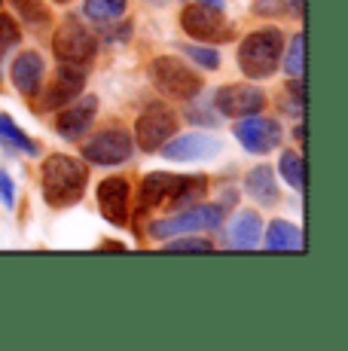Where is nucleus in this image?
<instances>
[{
    "mask_svg": "<svg viewBox=\"0 0 348 351\" xmlns=\"http://www.w3.org/2000/svg\"><path fill=\"white\" fill-rule=\"evenodd\" d=\"M83 86H86V71L83 67L62 62V67L55 71V80H52V86H49V92H46V98H43V107L55 110V107L71 104V101L83 92Z\"/></svg>",
    "mask_w": 348,
    "mask_h": 351,
    "instance_id": "obj_14",
    "label": "nucleus"
},
{
    "mask_svg": "<svg viewBox=\"0 0 348 351\" xmlns=\"http://www.w3.org/2000/svg\"><path fill=\"white\" fill-rule=\"evenodd\" d=\"M263 235V220L257 211H242L229 226V245L238 251H253Z\"/></svg>",
    "mask_w": 348,
    "mask_h": 351,
    "instance_id": "obj_17",
    "label": "nucleus"
},
{
    "mask_svg": "<svg viewBox=\"0 0 348 351\" xmlns=\"http://www.w3.org/2000/svg\"><path fill=\"white\" fill-rule=\"evenodd\" d=\"M278 171L293 190H303L306 186V162H303L299 153H284L281 162H278Z\"/></svg>",
    "mask_w": 348,
    "mask_h": 351,
    "instance_id": "obj_22",
    "label": "nucleus"
},
{
    "mask_svg": "<svg viewBox=\"0 0 348 351\" xmlns=\"http://www.w3.org/2000/svg\"><path fill=\"white\" fill-rule=\"evenodd\" d=\"M18 40H22V34H18V25L12 22L10 16H3V12H0V67H3L6 56H10V52L18 46Z\"/></svg>",
    "mask_w": 348,
    "mask_h": 351,
    "instance_id": "obj_24",
    "label": "nucleus"
},
{
    "mask_svg": "<svg viewBox=\"0 0 348 351\" xmlns=\"http://www.w3.org/2000/svg\"><path fill=\"white\" fill-rule=\"evenodd\" d=\"M184 52L186 56L192 58V62H196L199 67H205V71H217L220 67V56H217V49H211V46H184Z\"/></svg>",
    "mask_w": 348,
    "mask_h": 351,
    "instance_id": "obj_29",
    "label": "nucleus"
},
{
    "mask_svg": "<svg viewBox=\"0 0 348 351\" xmlns=\"http://www.w3.org/2000/svg\"><path fill=\"white\" fill-rule=\"evenodd\" d=\"M12 83H16V89L22 92L25 98L37 95L40 86H43V77H46V64L43 58L37 56V52H22V56L12 62Z\"/></svg>",
    "mask_w": 348,
    "mask_h": 351,
    "instance_id": "obj_16",
    "label": "nucleus"
},
{
    "mask_svg": "<svg viewBox=\"0 0 348 351\" xmlns=\"http://www.w3.org/2000/svg\"><path fill=\"white\" fill-rule=\"evenodd\" d=\"M169 241V239H165ZM165 251L169 254H180V251H199V254H208V251H214V245L208 239H192V235H171V241L165 245Z\"/></svg>",
    "mask_w": 348,
    "mask_h": 351,
    "instance_id": "obj_26",
    "label": "nucleus"
},
{
    "mask_svg": "<svg viewBox=\"0 0 348 351\" xmlns=\"http://www.w3.org/2000/svg\"><path fill=\"white\" fill-rule=\"evenodd\" d=\"M236 141L247 153H269L281 144V125L269 117L251 113L236 123Z\"/></svg>",
    "mask_w": 348,
    "mask_h": 351,
    "instance_id": "obj_11",
    "label": "nucleus"
},
{
    "mask_svg": "<svg viewBox=\"0 0 348 351\" xmlns=\"http://www.w3.org/2000/svg\"><path fill=\"white\" fill-rule=\"evenodd\" d=\"M263 245L269 251H299L303 247V232L290 220H272L269 229H266Z\"/></svg>",
    "mask_w": 348,
    "mask_h": 351,
    "instance_id": "obj_19",
    "label": "nucleus"
},
{
    "mask_svg": "<svg viewBox=\"0 0 348 351\" xmlns=\"http://www.w3.org/2000/svg\"><path fill=\"white\" fill-rule=\"evenodd\" d=\"M245 190L251 193V199L260 202V205H275L278 202V184H275V171H272V165L251 168L247 178H245Z\"/></svg>",
    "mask_w": 348,
    "mask_h": 351,
    "instance_id": "obj_18",
    "label": "nucleus"
},
{
    "mask_svg": "<svg viewBox=\"0 0 348 351\" xmlns=\"http://www.w3.org/2000/svg\"><path fill=\"white\" fill-rule=\"evenodd\" d=\"M55 3H71V0H55Z\"/></svg>",
    "mask_w": 348,
    "mask_h": 351,
    "instance_id": "obj_31",
    "label": "nucleus"
},
{
    "mask_svg": "<svg viewBox=\"0 0 348 351\" xmlns=\"http://www.w3.org/2000/svg\"><path fill=\"white\" fill-rule=\"evenodd\" d=\"M180 28H184V34L196 37L199 43H223V40L232 37L229 22H226V16H223V6L208 3V0L186 6V10L180 12Z\"/></svg>",
    "mask_w": 348,
    "mask_h": 351,
    "instance_id": "obj_6",
    "label": "nucleus"
},
{
    "mask_svg": "<svg viewBox=\"0 0 348 351\" xmlns=\"http://www.w3.org/2000/svg\"><path fill=\"white\" fill-rule=\"evenodd\" d=\"M205 184L202 174H169V171H153L144 178L140 184V208L150 211V208H184V205H192V202H202Z\"/></svg>",
    "mask_w": 348,
    "mask_h": 351,
    "instance_id": "obj_2",
    "label": "nucleus"
},
{
    "mask_svg": "<svg viewBox=\"0 0 348 351\" xmlns=\"http://www.w3.org/2000/svg\"><path fill=\"white\" fill-rule=\"evenodd\" d=\"M284 71L290 77H299L303 80V71H306V34H297L290 40V49H287V58H284Z\"/></svg>",
    "mask_w": 348,
    "mask_h": 351,
    "instance_id": "obj_23",
    "label": "nucleus"
},
{
    "mask_svg": "<svg viewBox=\"0 0 348 351\" xmlns=\"http://www.w3.org/2000/svg\"><path fill=\"white\" fill-rule=\"evenodd\" d=\"M52 49H55L58 62L89 64L98 52V40H95V34L86 28V22L79 16H68V19H62V25L55 28Z\"/></svg>",
    "mask_w": 348,
    "mask_h": 351,
    "instance_id": "obj_5",
    "label": "nucleus"
},
{
    "mask_svg": "<svg viewBox=\"0 0 348 351\" xmlns=\"http://www.w3.org/2000/svg\"><path fill=\"white\" fill-rule=\"evenodd\" d=\"M214 107H217L220 117L242 119V117H251V113L263 110L266 95H263V89H257V86H251V83L223 86V89H217V95H214Z\"/></svg>",
    "mask_w": 348,
    "mask_h": 351,
    "instance_id": "obj_10",
    "label": "nucleus"
},
{
    "mask_svg": "<svg viewBox=\"0 0 348 351\" xmlns=\"http://www.w3.org/2000/svg\"><path fill=\"white\" fill-rule=\"evenodd\" d=\"M0 202H3L6 208L16 205V184H12V178L6 171H0Z\"/></svg>",
    "mask_w": 348,
    "mask_h": 351,
    "instance_id": "obj_30",
    "label": "nucleus"
},
{
    "mask_svg": "<svg viewBox=\"0 0 348 351\" xmlns=\"http://www.w3.org/2000/svg\"><path fill=\"white\" fill-rule=\"evenodd\" d=\"M0 147L6 153H25V156H37V144L16 125V119L0 113Z\"/></svg>",
    "mask_w": 348,
    "mask_h": 351,
    "instance_id": "obj_20",
    "label": "nucleus"
},
{
    "mask_svg": "<svg viewBox=\"0 0 348 351\" xmlns=\"http://www.w3.org/2000/svg\"><path fill=\"white\" fill-rule=\"evenodd\" d=\"M162 156L171 162H192V159H211L220 153V141L205 132H190L180 138H169L162 147Z\"/></svg>",
    "mask_w": 348,
    "mask_h": 351,
    "instance_id": "obj_13",
    "label": "nucleus"
},
{
    "mask_svg": "<svg viewBox=\"0 0 348 351\" xmlns=\"http://www.w3.org/2000/svg\"><path fill=\"white\" fill-rule=\"evenodd\" d=\"M211 101L208 98H202V101H196V104H190V110H186V119H190L192 125H205V128H214L217 125V113L211 110Z\"/></svg>",
    "mask_w": 348,
    "mask_h": 351,
    "instance_id": "obj_28",
    "label": "nucleus"
},
{
    "mask_svg": "<svg viewBox=\"0 0 348 351\" xmlns=\"http://www.w3.org/2000/svg\"><path fill=\"white\" fill-rule=\"evenodd\" d=\"M95 113H98L95 95H83V98L77 95L71 101V107H64L55 117V132L62 134L64 141H79L92 128V123H95Z\"/></svg>",
    "mask_w": 348,
    "mask_h": 351,
    "instance_id": "obj_12",
    "label": "nucleus"
},
{
    "mask_svg": "<svg viewBox=\"0 0 348 351\" xmlns=\"http://www.w3.org/2000/svg\"><path fill=\"white\" fill-rule=\"evenodd\" d=\"M150 80L162 95L177 98V101H192L196 95H202V77L192 67H186L180 58L174 56H159L150 64Z\"/></svg>",
    "mask_w": 348,
    "mask_h": 351,
    "instance_id": "obj_4",
    "label": "nucleus"
},
{
    "mask_svg": "<svg viewBox=\"0 0 348 351\" xmlns=\"http://www.w3.org/2000/svg\"><path fill=\"white\" fill-rule=\"evenodd\" d=\"M223 208L220 205H196L184 214H174V217H165V220H156L150 226V235L159 241L171 239V235H180V232H192V229H217L223 223Z\"/></svg>",
    "mask_w": 348,
    "mask_h": 351,
    "instance_id": "obj_8",
    "label": "nucleus"
},
{
    "mask_svg": "<svg viewBox=\"0 0 348 351\" xmlns=\"http://www.w3.org/2000/svg\"><path fill=\"white\" fill-rule=\"evenodd\" d=\"M98 208L104 220L123 226L129 223V180L125 178H107L98 184Z\"/></svg>",
    "mask_w": 348,
    "mask_h": 351,
    "instance_id": "obj_15",
    "label": "nucleus"
},
{
    "mask_svg": "<svg viewBox=\"0 0 348 351\" xmlns=\"http://www.w3.org/2000/svg\"><path fill=\"white\" fill-rule=\"evenodd\" d=\"M83 12L89 19L101 25H110V22H119L125 12V0H86L83 3Z\"/></svg>",
    "mask_w": 348,
    "mask_h": 351,
    "instance_id": "obj_21",
    "label": "nucleus"
},
{
    "mask_svg": "<svg viewBox=\"0 0 348 351\" xmlns=\"http://www.w3.org/2000/svg\"><path fill=\"white\" fill-rule=\"evenodd\" d=\"M16 3V10H18V16L25 19L28 25H46L49 22V12H46V6H43V0H12Z\"/></svg>",
    "mask_w": 348,
    "mask_h": 351,
    "instance_id": "obj_27",
    "label": "nucleus"
},
{
    "mask_svg": "<svg viewBox=\"0 0 348 351\" xmlns=\"http://www.w3.org/2000/svg\"><path fill=\"white\" fill-rule=\"evenodd\" d=\"M135 153V141L125 128H107L83 147V156L95 165H123Z\"/></svg>",
    "mask_w": 348,
    "mask_h": 351,
    "instance_id": "obj_9",
    "label": "nucleus"
},
{
    "mask_svg": "<svg viewBox=\"0 0 348 351\" xmlns=\"http://www.w3.org/2000/svg\"><path fill=\"white\" fill-rule=\"evenodd\" d=\"M177 134V117H174L171 107H165L162 101H153L147 104V110L138 117L135 123V138H138V147L144 153H153L165 144L169 138Z\"/></svg>",
    "mask_w": 348,
    "mask_h": 351,
    "instance_id": "obj_7",
    "label": "nucleus"
},
{
    "mask_svg": "<svg viewBox=\"0 0 348 351\" xmlns=\"http://www.w3.org/2000/svg\"><path fill=\"white\" fill-rule=\"evenodd\" d=\"M281 56H284V34L278 28H260L247 34L238 46V67L245 77L266 80L278 71Z\"/></svg>",
    "mask_w": 348,
    "mask_h": 351,
    "instance_id": "obj_3",
    "label": "nucleus"
},
{
    "mask_svg": "<svg viewBox=\"0 0 348 351\" xmlns=\"http://www.w3.org/2000/svg\"><path fill=\"white\" fill-rule=\"evenodd\" d=\"M257 16H284V12H303V0H253Z\"/></svg>",
    "mask_w": 348,
    "mask_h": 351,
    "instance_id": "obj_25",
    "label": "nucleus"
},
{
    "mask_svg": "<svg viewBox=\"0 0 348 351\" xmlns=\"http://www.w3.org/2000/svg\"><path fill=\"white\" fill-rule=\"evenodd\" d=\"M40 178H43V199L52 208L77 205L86 193V184H89L86 165L73 156H64V153L46 156L43 168H40Z\"/></svg>",
    "mask_w": 348,
    "mask_h": 351,
    "instance_id": "obj_1",
    "label": "nucleus"
}]
</instances>
